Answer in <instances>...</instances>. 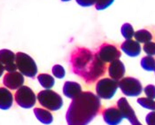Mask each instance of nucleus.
I'll return each mask as SVG.
<instances>
[{
  "mask_svg": "<svg viewBox=\"0 0 155 125\" xmlns=\"http://www.w3.org/2000/svg\"><path fill=\"white\" fill-rule=\"evenodd\" d=\"M73 72L80 76L87 84H92L105 75L107 67L97 54L84 47L73 51L70 56Z\"/></svg>",
  "mask_w": 155,
  "mask_h": 125,
  "instance_id": "f257e3e1",
  "label": "nucleus"
},
{
  "mask_svg": "<svg viewBox=\"0 0 155 125\" xmlns=\"http://www.w3.org/2000/svg\"><path fill=\"white\" fill-rule=\"evenodd\" d=\"M101 102L99 98L91 91L82 92L72 100L67 112L68 125H88L99 113Z\"/></svg>",
  "mask_w": 155,
  "mask_h": 125,
  "instance_id": "f03ea898",
  "label": "nucleus"
},
{
  "mask_svg": "<svg viewBox=\"0 0 155 125\" xmlns=\"http://www.w3.org/2000/svg\"><path fill=\"white\" fill-rule=\"evenodd\" d=\"M36 98L41 106L49 111H57L63 106L62 98L57 92L51 90H41L37 94Z\"/></svg>",
  "mask_w": 155,
  "mask_h": 125,
  "instance_id": "7ed1b4c3",
  "label": "nucleus"
},
{
  "mask_svg": "<svg viewBox=\"0 0 155 125\" xmlns=\"http://www.w3.org/2000/svg\"><path fill=\"white\" fill-rule=\"evenodd\" d=\"M15 63L20 73L27 77L33 78L37 74V66L35 61L27 53L21 51L17 52Z\"/></svg>",
  "mask_w": 155,
  "mask_h": 125,
  "instance_id": "20e7f679",
  "label": "nucleus"
},
{
  "mask_svg": "<svg viewBox=\"0 0 155 125\" xmlns=\"http://www.w3.org/2000/svg\"><path fill=\"white\" fill-rule=\"evenodd\" d=\"M118 87H119L118 81H115L112 78L100 79L96 85L97 96L99 99L110 100L114 96Z\"/></svg>",
  "mask_w": 155,
  "mask_h": 125,
  "instance_id": "39448f33",
  "label": "nucleus"
},
{
  "mask_svg": "<svg viewBox=\"0 0 155 125\" xmlns=\"http://www.w3.org/2000/svg\"><path fill=\"white\" fill-rule=\"evenodd\" d=\"M119 88L127 97H137L143 91L142 84L134 77H125L120 80Z\"/></svg>",
  "mask_w": 155,
  "mask_h": 125,
  "instance_id": "423d86ee",
  "label": "nucleus"
},
{
  "mask_svg": "<svg viewBox=\"0 0 155 125\" xmlns=\"http://www.w3.org/2000/svg\"><path fill=\"white\" fill-rule=\"evenodd\" d=\"M36 96L28 86H21L18 89L14 95L16 103L22 108H31L36 105Z\"/></svg>",
  "mask_w": 155,
  "mask_h": 125,
  "instance_id": "0eeeda50",
  "label": "nucleus"
},
{
  "mask_svg": "<svg viewBox=\"0 0 155 125\" xmlns=\"http://www.w3.org/2000/svg\"><path fill=\"white\" fill-rule=\"evenodd\" d=\"M97 56L101 60V61L105 63H112L113 61L120 60L121 53L118 50L117 47H115L113 44H104L99 47V50L97 51Z\"/></svg>",
  "mask_w": 155,
  "mask_h": 125,
  "instance_id": "6e6552de",
  "label": "nucleus"
},
{
  "mask_svg": "<svg viewBox=\"0 0 155 125\" xmlns=\"http://www.w3.org/2000/svg\"><path fill=\"white\" fill-rule=\"evenodd\" d=\"M3 84L5 88L9 90H18L23 86L24 76L20 72H12L6 73L4 76Z\"/></svg>",
  "mask_w": 155,
  "mask_h": 125,
  "instance_id": "1a4fd4ad",
  "label": "nucleus"
},
{
  "mask_svg": "<svg viewBox=\"0 0 155 125\" xmlns=\"http://www.w3.org/2000/svg\"><path fill=\"white\" fill-rule=\"evenodd\" d=\"M117 107L122 113L123 117L128 119L132 125H143L137 120V117L134 112V110L132 109V107L130 106L128 100L125 98H121L118 100Z\"/></svg>",
  "mask_w": 155,
  "mask_h": 125,
  "instance_id": "9d476101",
  "label": "nucleus"
},
{
  "mask_svg": "<svg viewBox=\"0 0 155 125\" xmlns=\"http://www.w3.org/2000/svg\"><path fill=\"white\" fill-rule=\"evenodd\" d=\"M103 118L108 125H118L124 117L118 107H109L103 111Z\"/></svg>",
  "mask_w": 155,
  "mask_h": 125,
  "instance_id": "9b49d317",
  "label": "nucleus"
},
{
  "mask_svg": "<svg viewBox=\"0 0 155 125\" xmlns=\"http://www.w3.org/2000/svg\"><path fill=\"white\" fill-rule=\"evenodd\" d=\"M120 49L130 57H137L141 53L142 50L140 44L133 39H128L124 41L120 45Z\"/></svg>",
  "mask_w": 155,
  "mask_h": 125,
  "instance_id": "f8f14e48",
  "label": "nucleus"
},
{
  "mask_svg": "<svg viewBox=\"0 0 155 125\" xmlns=\"http://www.w3.org/2000/svg\"><path fill=\"white\" fill-rule=\"evenodd\" d=\"M108 74L110 77L115 81H119L123 78L125 75V67L124 64L120 60H116L110 63L108 67Z\"/></svg>",
  "mask_w": 155,
  "mask_h": 125,
  "instance_id": "ddd939ff",
  "label": "nucleus"
},
{
  "mask_svg": "<svg viewBox=\"0 0 155 125\" xmlns=\"http://www.w3.org/2000/svg\"><path fill=\"white\" fill-rule=\"evenodd\" d=\"M82 87L78 83L75 82H66L63 86V93L67 98L75 99L82 93Z\"/></svg>",
  "mask_w": 155,
  "mask_h": 125,
  "instance_id": "4468645a",
  "label": "nucleus"
},
{
  "mask_svg": "<svg viewBox=\"0 0 155 125\" xmlns=\"http://www.w3.org/2000/svg\"><path fill=\"white\" fill-rule=\"evenodd\" d=\"M13 103V96L7 88L0 87V109L8 110Z\"/></svg>",
  "mask_w": 155,
  "mask_h": 125,
  "instance_id": "2eb2a0df",
  "label": "nucleus"
},
{
  "mask_svg": "<svg viewBox=\"0 0 155 125\" xmlns=\"http://www.w3.org/2000/svg\"><path fill=\"white\" fill-rule=\"evenodd\" d=\"M34 114L36 115L37 120L44 124H51L53 121L52 114L47 109L36 107V108H34Z\"/></svg>",
  "mask_w": 155,
  "mask_h": 125,
  "instance_id": "dca6fc26",
  "label": "nucleus"
},
{
  "mask_svg": "<svg viewBox=\"0 0 155 125\" xmlns=\"http://www.w3.org/2000/svg\"><path fill=\"white\" fill-rule=\"evenodd\" d=\"M16 60V54L10 50L3 49L0 50V63L5 67L15 63Z\"/></svg>",
  "mask_w": 155,
  "mask_h": 125,
  "instance_id": "f3484780",
  "label": "nucleus"
},
{
  "mask_svg": "<svg viewBox=\"0 0 155 125\" xmlns=\"http://www.w3.org/2000/svg\"><path fill=\"white\" fill-rule=\"evenodd\" d=\"M37 80L41 84V86L46 90H50L51 88L53 87L55 84L54 77L49 74H40L37 76Z\"/></svg>",
  "mask_w": 155,
  "mask_h": 125,
  "instance_id": "a211bd4d",
  "label": "nucleus"
},
{
  "mask_svg": "<svg viewBox=\"0 0 155 125\" xmlns=\"http://www.w3.org/2000/svg\"><path fill=\"white\" fill-rule=\"evenodd\" d=\"M134 38L136 39V41H137L139 44H146L152 41L153 35L150 31L146 29H139L135 32Z\"/></svg>",
  "mask_w": 155,
  "mask_h": 125,
  "instance_id": "6ab92c4d",
  "label": "nucleus"
},
{
  "mask_svg": "<svg viewBox=\"0 0 155 125\" xmlns=\"http://www.w3.org/2000/svg\"><path fill=\"white\" fill-rule=\"evenodd\" d=\"M140 64L142 68L146 71H155V59L153 56L143 57Z\"/></svg>",
  "mask_w": 155,
  "mask_h": 125,
  "instance_id": "aec40b11",
  "label": "nucleus"
},
{
  "mask_svg": "<svg viewBox=\"0 0 155 125\" xmlns=\"http://www.w3.org/2000/svg\"><path fill=\"white\" fill-rule=\"evenodd\" d=\"M120 32L122 37L126 40L128 39H132V38L135 36V30L133 28V26L130 23H124L121 26Z\"/></svg>",
  "mask_w": 155,
  "mask_h": 125,
  "instance_id": "412c9836",
  "label": "nucleus"
},
{
  "mask_svg": "<svg viewBox=\"0 0 155 125\" xmlns=\"http://www.w3.org/2000/svg\"><path fill=\"white\" fill-rule=\"evenodd\" d=\"M137 103L146 109H150L152 111H155V101L154 100L148 98H139L137 100Z\"/></svg>",
  "mask_w": 155,
  "mask_h": 125,
  "instance_id": "4be33fe9",
  "label": "nucleus"
},
{
  "mask_svg": "<svg viewBox=\"0 0 155 125\" xmlns=\"http://www.w3.org/2000/svg\"><path fill=\"white\" fill-rule=\"evenodd\" d=\"M52 75L59 79L64 78V76L66 75L65 68L61 65H54L52 67Z\"/></svg>",
  "mask_w": 155,
  "mask_h": 125,
  "instance_id": "5701e85b",
  "label": "nucleus"
},
{
  "mask_svg": "<svg viewBox=\"0 0 155 125\" xmlns=\"http://www.w3.org/2000/svg\"><path fill=\"white\" fill-rule=\"evenodd\" d=\"M114 2V0H97L95 5V8L98 11L105 10L108 8Z\"/></svg>",
  "mask_w": 155,
  "mask_h": 125,
  "instance_id": "b1692460",
  "label": "nucleus"
},
{
  "mask_svg": "<svg viewBox=\"0 0 155 125\" xmlns=\"http://www.w3.org/2000/svg\"><path fill=\"white\" fill-rule=\"evenodd\" d=\"M143 51L147 54V56H154L155 55V43L149 42L144 44L143 46Z\"/></svg>",
  "mask_w": 155,
  "mask_h": 125,
  "instance_id": "393cba45",
  "label": "nucleus"
},
{
  "mask_svg": "<svg viewBox=\"0 0 155 125\" xmlns=\"http://www.w3.org/2000/svg\"><path fill=\"white\" fill-rule=\"evenodd\" d=\"M143 91L146 95V97L148 99H152L154 100L155 99V86L153 84H149L146 87L143 89Z\"/></svg>",
  "mask_w": 155,
  "mask_h": 125,
  "instance_id": "a878e982",
  "label": "nucleus"
},
{
  "mask_svg": "<svg viewBox=\"0 0 155 125\" xmlns=\"http://www.w3.org/2000/svg\"><path fill=\"white\" fill-rule=\"evenodd\" d=\"M76 3L84 7H89L91 5H95L97 0H75Z\"/></svg>",
  "mask_w": 155,
  "mask_h": 125,
  "instance_id": "bb28decb",
  "label": "nucleus"
},
{
  "mask_svg": "<svg viewBox=\"0 0 155 125\" xmlns=\"http://www.w3.org/2000/svg\"><path fill=\"white\" fill-rule=\"evenodd\" d=\"M145 122L147 125H155V111H152L146 115Z\"/></svg>",
  "mask_w": 155,
  "mask_h": 125,
  "instance_id": "cd10ccee",
  "label": "nucleus"
},
{
  "mask_svg": "<svg viewBox=\"0 0 155 125\" xmlns=\"http://www.w3.org/2000/svg\"><path fill=\"white\" fill-rule=\"evenodd\" d=\"M4 71H5V67H4V66L0 63V77L3 75V74H4Z\"/></svg>",
  "mask_w": 155,
  "mask_h": 125,
  "instance_id": "c85d7f7f",
  "label": "nucleus"
},
{
  "mask_svg": "<svg viewBox=\"0 0 155 125\" xmlns=\"http://www.w3.org/2000/svg\"><path fill=\"white\" fill-rule=\"evenodd\" d=\"M62 2H68V1H71V0H61Z\"/></svg>",
  "mask_w": 155,
  "mask_h": 125,
  "instance_id": "c756f323",
  "label": "nucleus"
},
{
  "mask_svg": "<svg viewBox=\"0 0 155 125\" xmlns=\"http://www.w3.org/2000/svg\"><path fill=\"white\" fill-rule=\"evenodd\" d=\"M154 72H155V71H154Z\"/></svg>",
  "mask_w": 155,
  "mask_h": 125,
  "instance_id": "7c9ffc66",
  "label": "nucleus"
}]
</instances>
